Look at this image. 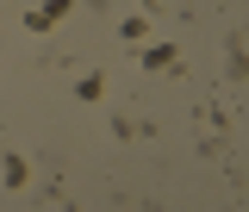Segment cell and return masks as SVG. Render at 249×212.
<instances>
[{"label":"cell","instance_id":"obj_1","mask_svg":"<svg viewBox=\"0 0 249 212\" xmlns=\"http://www.w3.org/2000/svg\"><path fill=\"white\" fill-rule=\"evenodd\" d=\"M62 6H69V0H50V6H37V13H31V25L44 31V25H50V19H56V13H62Z\"/></svg>","mask_w":249,"mask_h":212}]
</instances>
